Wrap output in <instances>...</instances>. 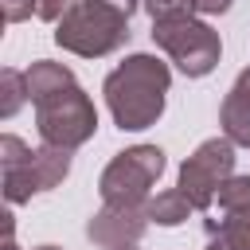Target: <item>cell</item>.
<instances>
[{
	"label": "cell",
	"mask_w": 250,
	"mask_h": 250,
	"mask_svg": "<svg viewBox=\"0 0 250 250\" xmlns=\"http://www.w3.org/2000/svg\"><path fill=\"white\" fill-rule=\"evenodd\" d=\"M219 125H223V137L230 145H246L250 148V66L234 78L230 94L223 98L219 105Z\"/></svg>",
	"instance_id": "obj_9"
},
{
	"label": "cell",
	"mask_w": 250,
	"mask_h": 250,
	"mask_svg": "<svg viewBox=\"0 0 250 250\" xmlns=\"http://www.w3.org/2000/svg\"><path fill=\"white\" fill-rule=\"evenodd\" d=\"M0 8H4L8 23H20V20H27L35 12V0H0Z\"/></svg>",
	"instance_id": "obj_18"
},
{
	"label": "cell",
	"mask_w": 250,
	"mask_h": 250,
	"mask_svg": "<svg viewBox=\"0 0 250 250\" xmlns=\"http://www.w3.org/2000/svg\"><path fill=\"white\" fill-rule=\"evenodd\" d=\"M4 250H20V246H16V238H4Z\"/></svg>",
	"instance_id": "obj_20"
},
{
	"label": "cell",
	"mask_w": 250,
	"mask_h": 250,
	"mask_svg": "<svg viewBox=\"0 0 250 250\" xmlns=\"http://www.w3.org/2000/svg\"><path fill=\"white\" fill-rule=\"evenodd\" d=\"M145 230H148V203H102V211H94L86 223V238L102 250L137 246Z\"/></svg>",
	"instance_id": "obj_8"
},
{
	"label": "cell",
	"mask_w": 250,
	"mask_h": 250,
	"mask_svg": "<svg viewBox=\"0 0 250 250\" xmlns=\"http://www.w3.org/2000/svg\"><path fill=\"white\" fill-rule=\"evenodd\" d=\"M27 152H31V148H27V145H23L16 133H4V137H0V168H12V164H20Z\"/></svg>",
	"instance_id": "obj_16"
},
{
	"label": "cell",
	"mask_w": 250,
	"mask_h": 250,
	"mask_svg": "<svg viewBox=\"0 0 250 250\" xmlns=\"http://www.w3.org/2000/svg\"><path fill=\"white\" fill-rule=\"evenodd\" d=\"M145 12L156 20H180V16H195V0H145Z\"/></svg>",
	"instance_id": "obj_15"
},
{
	"label": "cell",
	"mask_w": 250,
	"mask_h": 250,
	"mask_svg": "<svg viewBox=\"0 0 250 250\" xmlns=\"http://www.w3.org/2000/svg\"><path fill=\"white\" fill-rule=\"evenodd\" d=\"M125 250H137V246H125Z\"/></svg>",
	"instance_id": "obj_22"
},
{
	"label": "cell",
	"mask_w": 250,
	"mask_h": 250,
	"mask_svg": "<svg viewBox=\"0 0 250 250\" xmlns=\"http://www.w3.org/2000/svg\"><path fill=\"white\" fill-rule=\"evenodd\" d=\"M168 86H172V70L156 55H129L125 62H117L102 82L113 125L121 133H141V129L156 125L164 113Z\"/></svg>",
	"instance_id": "obj_1"
},
{
	"label": "cell",
	"mask_w": 250,
	"mask_h": 250,
	"mask_svg": "<svg viewBox=\"0 0 250 250\" xmlns=\"http://www.w3.org/2000/svg\"><path fill=\"white\" fill-rule=\"evenodd\" d=\"M27 102V78L20 70H0V117H16V109Z\"/></svg>",
	"instance_id": "obj_13"
},
{
	"label": "cell",
	"mask_w": 250,
	"mask_h": 250,
	"mask_svg": "<svg viewBox=\"0 0 250 250\" xmlns=\"http://www.w3.org/2000/svg\"><path fill=\"white\" fill-rule=\"evenodd\" d=\"M191 211H195V207H191V199H188L180 188L156 191V199H148V219L160 223V227H180Z\"/></svg>",
	"instance_id": "obj_12"
},
{
	"label": "cell",
	"mask_w": 250,
	"mask_h": 250,
	"mask_svg": "<svg viewBox=\"0 0 250 250\" xmlns=\"http://www.w3.org/2000/svg\"><path fill=\"white\" fill-rule=\"evenodd\" d=\"M219 207L227 215L230 211H250V176H230L219 188Z\"/></svg>",
	"instance_id": "obj_14"
},
{
	"label": "cell",
	"mask_w": 250,
	"mask_h": 250,
	"mask_svg": "<svg viewBox=\"0 0 250 250\" xmlns=\"http://www.w3.org/2000/svg\"><path fill=\"white\" fill-rule=\"evenodd\" d=\"M0 172H4V199L8 203H27L31 195L51 191L70 176V148L43 145V148H31L20 164L0 168Z\"/></svg>",
	"instance_id": "obj_7"
},
{
	"label": "cell",
	"mask_w": 250,
	"mask_h": 250,
	"mask_svg": "<svg viewBox=\"0 0 250 250\" xmlns=\"http://www.w3.org/2000/svg\"><path fill=\"white\" fill-rule=\"evenodd\" d=\"M35 129L43 137V145H55V148H78L94 137L98 129V109L90 102V94L82 86H70L47 102L35 105Z\"/></svg>",
	"instance_id": "obj_4"
},
{
	"label": "cell",
	"mask_w": 250,
	"mask_h": 250,
	"mask_svg": "<svg viewBox=\"0 0 250 250\" xmlns=\"http://www.w3.org/2000/svg\"><path fill=\"white\" fill-rule=\"evenodd\" d=\"M207 250H250V211H230L223 223H207Z\"/></svg>",
	"instance_id": "obj_11"
},
{
	"label": "cell",
	"mask_w": 250,
	"mask_h": 250,
	"mask_svg": "<svg viewBox=\"0 0 250 250\" xmlns=\"http://www.w3.org/2000/svg\"><path fill=\"white\" fill-rule=\"evenodd\" d=\"M160 172H164V152L156 145H133L102 168L98 191L105 203H145V195L160 180Z\"/></svg>",
	"instance_id": "obj_5"
},
{
	"label": "cell",
	"mask_w": 250,
	"mask_h": 250,
	"mask_svg": "<svg viewBox=\"0 0 250 250\" xmlns=\"http://www.w3.org/2000/svg\"><path fill=\"white\" fill-rule=\"evenodd\" d=\"M35 250H59V246H35Z\"/></svg>",
	"instance_id": "obj_21"
},
{
	"label": "cell",
	"mask_w": 250,
	"mask_h": 250,
	"mask_svg": "<svg viewBox=\"0 0 250 250\" xmlns=\"http://www.w3.org/2000/svg\"><path fill=\"white\" fill-rule=\"evenodd\" d=\"M234 176V145L227 137H211L203 141L184 164H180V180L176 188L191 199L195 211H207L219 199V188Z\"/></svg>",
	"instance_id": "obj_6"
},
{
	"label": "cell",
	"mask_w": 250,
	"mask_h": 250,
	"mask_svg": "<svg viewBox=\"0 0 250 250\" xmlns=\"http://www.w3.org/2000/svg\"><path fill=\"white\" fill-rule=\"evenodd\" d=\"M152 43L188 74V78H203L219 66L223 55V39L211 23L195 20V16H180V20H156L152 23Z\"/></svg>",
	"instance_id": "obj_3"
},
{
	"label": "cell",
	"mask_w": 250,
	"mask_h": 250,
	"mask_svg": "<svg viewBox=\"0 0 250 250\" xmlns=\"http://www.w3.org/2000/svg\"><path fill=\"white\" fill-rule=\"evenodd\" d=\"M55 43L70 55L82 59H102L129 43V16L102 4V0H78L59 23H55Z\"/></svg>",
	"instance_id": "obj_2"
},
{
	"label": "cell",
	"mask_w": 250,
	"mask_h": 250,
	"mask_svg": "<svg viewBox=\"0 0 250 250\" xmlns=\"http://www.w3.org/2000/svg\"><path fill=\"white\" fill-rule=\"evenodd\" d=\"M74 4H78V0H35V16L47 20V23H59Z\"/></svg>",
	"instance_id": "obj_17"
},
{
	"label": "cell",
	"mask_w": 250,
	"mask_h": 250,
	"mask_svg": "<svg viewBox=\"0 0 250 250\" xmlns=\"http://www.w3.org/2000/svg\"><path fill=\"white\" fill-rule=\"evenodd\" d=\"M230 4H234V0H195V8H199L203 16H223V12H230Z\"/></svg>",
	"instance_id": "obj_19"
},
{
	"label": "cell",
	"mask_w": 250,
	"mask_h": 250,
	"mask_svg": "<svg viewBox=\"0 0 250 250\" xmlns=\"http://www.w3.org/2000/svg\"><path fill=\"white\" fill-rule=\"evenodd\" d=\"M23 78H27V98L35 105L47 102V98H55V94H62V90H70V86H78L74 82V70L62 66V62H51V59H35L23 70Z\"/></svg>",
	"instance_id": "obj_10"
}]
</instances>
